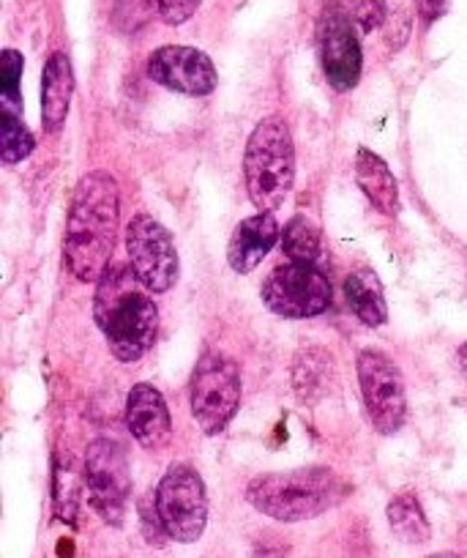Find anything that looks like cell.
I'll return each instance as SVG.
<instances>
[{
  "label": "cell",
  "mask_w": 467,
  "mask_h": 558,
  "mask_svg": "<svg viewBox=\"0 0 467 558\" xmlns=\"http://www.w3.org/2000/svg\"><path fill=\"white\" fill-rule=\"evenodd\" d=\"M118 228L121 190L105 170L83 175L74 190L66 222V266L79 282H99L107 274Z\"/></svg>",
  "instance_id": "1"
},
{
  "label": "cell",
  "mask_w": 467,
  "mask_h": 558,
  "mask_svg": "<svg viewBox=\"0 0 467 558\" xmlns=\"http://www.w3.org/2000/svg\"><path fill=\"white\" fill-rule=\"evenodd\" d=\"M94 315L118 362H137L150 351L159 331V313L150 291L132 266L110 268L96 282Z\"/></svg>",
  "instance_id": "2"
},
{
  "label": "cell",
  "mask_w": 467,
  "mask_h": 558,
  "mask_svg": "<svg viewBox=\"0 0 467 558\" xmlns=\"http://www.w3.org/2000/svg\"><path fill=\"white\" fill-rule=\"evenodd\" d=\"M345 496V482L323 465L276 471L249 482L246 498L257 512L282 523H300L329 512Z\"/></svg>",
  "instance_id": "3"
},
{
  "label": "cell",
  "mask_w": 467,
  "mask_h": 558,
  "mask_svg": "<svg viewBox=\"0 0 467 558\" xmlns=\"http://www.w3.org/2000/svg\"><path fill=\"white\" fill-rule=\"evenodd\" d=\"M244 179L257 211L273 214L287 201L295 179V148L287 123L279 116L262 118L244 151Z\"/></svg>",
  "instance_id": "4"
},
{
  "label": "cell",
  "mask_w": 467,
  "mask_h": 558,
  "mask_svg": "<svg viewBox=\"0 0 467 558\" xmlns=\"http://www.w3.org/2000/svg\"><path fill=\"white\" fill-rule=\"evenodd\" d=\"M156 514L164 534L181 545H192L202 536L208 523V496L200 474L192 465H170L156 490Z\"/></svg>",
  "instance_id": "5"
},
{
  "label": "cell",
  "mask_w": 467,
  "mask_h": 558,
  "mask_svg": "<svg viewBox=\"0 0 467 558\" xmlns=\"http://www.w3.org/2000/svg\"><path fill=\"white\" fill-rule=\"evenodd\" d=\"M241 375L235 362L222 353H206L189 380V402L206 436H219L238 411Z\"/></svg>",
  "instance_id": "6"
},
{
  "label": "cell",
  "mask_w": 467,
  "mask_h": 558,
  "mask_svg": "<svg viewBox=\"0 0 467 558\" xmlns=\"http://www.w3.org/2000/svg\"><path fill=\"white\" fill-rule=\"evenodd\" d=\"M262 302L279 318H315L331 304V282L318 266L287 263L262 282Z\"/></svg>",
  "instance_id": "7"
},
{
  "label": "cell",
  "mask_w": 467,
  "mask_h": 558,
  "mask_svg": "<svg viewBox=\"0 0 467 558\" xmlns=\"http://www.w3.org/2000/svg\"><path fill=\"white\" fill-rule=\"evenodd\" d=\"M128 266L150 293H168L179 282V250L164 225L150 214H134L126 228Z\"/></svg>",
  "instance_id": "8"
},
{
  "label": "cell",
  "mask_w": 467,
  "mask_h": 558,
  "mask_svg": "<svg viewBox=\"0 0 467 558\" xmlns=\"http://www.w3.org/2000/svg\"><path fill=\"white\" fill-rule=\"evenodd\" d=\"M358 384H361L364 405H367L372 425L383 436L400 430L407 418L405 380L400 369L385 353L364 351L358 353Z\"/></svg>",
  "instance_id": "9"
},
{
  "label": "cell",
  "mask_w": 467,
  "mask_h": 558,
  "mask_svg": "<svg viewBox=\"0 0 467 558\" xmlns=\"http://www.w3.org/2000/svg\"><path fill=\"white\" fill-rule=\"evenodd\" d=\"M85 482L96 512L110 525L121 523L128 496V463L115 441L99 438L90 444L85 452Z\"/></svg>",
  "instance_id": "10"
},
{
  "label": "cell",
  "mask_w": 467,
  "mask_h": 558,
  "mask_svg": "<svg viewBox=\"0 0 467 558\" xmlns=\"http://www.w3.org/2000/svg\"><path fill=\"white\" fill-rule=\"evenodd\" d=\"M318 52L331 88H356L361 77V47L351 17L336 3H329L318 20Z\"/></svg>",
  "instance_id": "11"
},
{
  "label": "cell",
  "mask_w": 467,
  "mask_h": 558,
  "mask_svg": "<svg viewBox=\"0 0 467 558\" xmlns=\"http://www.w3.org/2000/svg\"><path fill=\"white\" fill-rule=\"evenodd\" d=\"M148 77L162 88L186 96H208L217 88V69L202 50L195 47H159L148 58Z\"/></svg>",
  "instance_id": "12"
},
{
  "label": "cell",
  "mask_w": 467,
  "mask_h": 558,
  "mask_svg": "<svg viewBox=\"0 0 467 558\" xmlns=\"http://www.w3.org/2000/svg\"><path fill=\"white\" fill-rule=\"evenodd\" d=\"M126 425L134 441L148 452H159L168 447L173 438V418H170V408L162 391L150 384L134 386L126 402Z\"/></svg>",
  "instance_id": "13"
},
{
  "label": "cell",
  "mask_w": 467,
  "mask_h": 558,
  "mask_svg": "<svg viewBox=\"0 0 467 558\" xmlns=\"http://www.w3.org/2000/svg\"><path fill=\"white\" fill-rule=\"evenodd\" d=\"M279 241V222L273 214H255V217L244 219L238 228L233 230V239L228 246V263L233 271L249 274L262 263V257L276 246Z\"/></svg>",
  "instance_id": "14"
},
{
  "label": "cell",
  "mask_w": 467,
  "mask_h": 558,
  "mask_svg": "<svg viewBox=\"0 0 467 558\" xmlns=\"http://www.w3.org/2000/svg\"><path fill=\"white\" fill-rule=\"evenodd\" d=\"M72 94V61L63 52H52L45 66V80H41V123H45L47 134H56L63 126Z\"/></svg>",
  "instance_id": "15"
},
{
  "label": "cell",
  "mask_w": 467,
  "mask_h": 558,
  "mask_svg": "<svg viewBox=\"0 0 467 558\" xmlns=\"http://www.w3.org/2000/svg\"><path fill=\"white\" fill-rule=\"evenodd\" d=\"M334 386V362L320 348H304L293 359V391L304 405H318Z\"/></svg>",
  "instance_id": "16"
},
{
  "label": "cell",
  "mask_w": 467,
  "mask_h": 558,
  "mask_svg": "<svg viewBox=\"0 0 467 558\" xmlns=\"http://www.w3.org/2000/svg\"><path fill=\"white\" fill-rule=\"evenodd\" d=\"M356 181L364 195L369 197L374 208L383 217H396L400 214V186H396L394 173L389 165L372 154L369 148H361L356 157Z\"/></svg>",
  "instance_id": "17"
},
{
  "label": "cell",
  "mask_w": 467,
  "mask_h": 558,
  "mask_svg": "<svg viewBox=\"0 0 467 558\" xmlns=\"http://www.w3.org/2000/svg\"><path fill=\"white\" fill-rule=\"evenodd\" d=\"M345 299L347 307L356 313L361 324L369 329H380L389 320V304H385L383 282L372 268H358L345 279Z\"/></svg>",
  "instance_id": "18"
},
{
  "label": "cell",
  "mask_w": 467,
  "mask_h": 558,
  "mask_svg": "<svg viewBox=\"0 0 467 558\" xmlns=\"http://www.w3.org/2000/svg\"><path fill=\"white\" fill-rule=\"evenodd\" d=\"M34 146L36 140L23 118V101L0 99V159L7 165H17L30 157Z\"/></svg>",
  "instance_id": "19"
},
{
  "label": "cell",
  "mask_w": 467,
  "mask_h": 558,
  "mask_svg": "<svg viewBox=\"0 0 467 558\" xmlns=\"http://www.w3.org/2000/svg\"><path fill=\"white\" fill-rule=\"evenodd\" d=\"M389 525L405 545H423L432 536V525H429L427 514H423L421 504L413 493H402V496L391 498L389 509Z\"/></svg>",
  "instance_id": "20"
},
{
  "label": "cell",
  "mask_w": 467,
  "mask_h": 558,
  "mask_svg": "<svg viewBox=\"0 0 467 558\" xmlns=\"http://www.w3.org/2000/svg\"><path fill=\"white\" fill-rule=\"evenodd\" d=\"M282 250L290 257V263H304V266H318L323 255V241L320 230L306 217H295L284 225L282 230Z\"/></svg>",
  "instance_id": "21"
},
{
  "label": "cell",
  "mask_w": 467,
  "mask_h": 558,
  "mask_svg": "<svg viewBox=\"0 0 467 558\" xmlns=\"http://www.w3.org/2000/svg\"><path fill=\"white\" fill-rule=\"evenodd\" d=\"M79 493H83V480H79L77 474H72L69 469H58L56 507H58V514H61L66 523H74V520H77Z\"/></svg>",
  "instance_id": "22"
},
{
  "label": "cell",
  "mask_w": 467,
  "mask_h": 558,
  "mask_svg": "<svg viewBox=\"0 0 467 558\" xmlns=\"http://www.w3.org/2000/svg\"><path fill=\"white\" fill-rule=\"evenodd\" d=\"M20 80H23V56L17 50H3V61H0V99L23 101Z\"/></svg>",
  "instance_id": "23"
},
{
  "label": "cell",
  "mask_w": 467,
  "mask_h": 558,
  "mask_svg": "<svg viewBox=\"0 0 467 558\" xmlns=\"http://www.w3.org/2000/svg\"><path fill=\"white\" fill-rule=\"evenodd\" d=\"M351 3V17L361 25L364 31H374L385 23V0H347Z\"/></svg>",
  "instance_id": "24"
},
{
  "label": "cell",
  "mask_w": 467,
  "mask_h": 558,
  "mask_svg": "<svg viewBox=\"0 0 467 558\" xmlns=\"http://www.w3.org/2000/svg\"><path fill=\"white\" fill-rule=\"evenodd\" d=\"M200 3L202 0H159V12H162L164 23L184 25L200 9Z\"/></svg>",
  "instance_id": "25"
},
{
  "label": "cell",
  "mask_w": 467,
  "mask_h": 558,
  "mask_svg": "<svg viewBox=\"0 0 467 558\" xmlns=\"http://www.w3.org/2000/svg\"><path fill=\"white\" fill-rule=\"evenodd\" d=\"M416 3L423 20H438L440 14L445 12V3H448V0H416Z\"/></svg>",
  "instance_id": "26"
},
{
  "label": "cell",
  "mask_w": 467,
  "mask_h": 558,
  "mask_svg": "<svg viewBox=\"0 0 467 558\" xmlns=\"http://www.w3.org/2000/svg\"><path fill=\"white\" fill-rule=\"evenodd\" d=\"M459 362H462V367L467 369V342L459 348Z\"/></svg>",
  "instance_id": "27"
},
{
  "label": "cell",
  "mask_w": 467,
  "mask_h": 558,
  "mask_svg": "<svg viewBox=\"0 0 467 558\" xmlns=\"http://www.w3.org/2000/svg\"><path fill=\"white\" fill-rule=\"evenodd\" d=\"M429 558H462V556H456V553H434V556Z\"/></svg>",
  "instance_id": "28"
}]
</instances>
